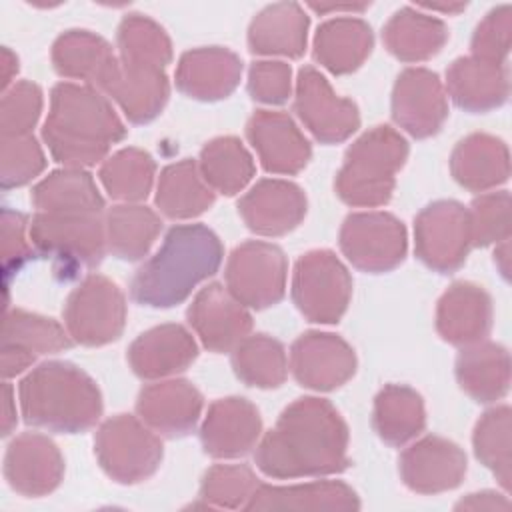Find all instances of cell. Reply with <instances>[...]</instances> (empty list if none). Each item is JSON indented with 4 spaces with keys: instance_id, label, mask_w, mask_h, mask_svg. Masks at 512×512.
Listing matches in <instances>:
<instances>
[{
    "instance_id": "1",
    "label": "cell",
    "mask_w": 512,
    "mask_h": 512,
    "mask_svg": "<svg viewBox=\"0 0 512 512\" xmlns=\"http://www.w3.org/2000/svg\"><path fill=\"white\" fill-rule=\"evenodd\" d=\"M256 466L270 478L342 472L348 466V426L328 400L298 398L256 446Z\"/></svg>"
},
{
    "instance_id": "2",
    "label": "cell",
    "mask_w": 512,
    "mask_h": 512,
    "mask_svg": "<svg viewBox=\"0 0 512 512\" xmlns=\"http://www.w3.org/2000/svg\"><path fill=\"white\" fill-rule=\"evenodd\" d=\"M124 136L120 116L98 88L74 82L52 88L42 138L56 162L70 168L92 166Z\"/></svg>"
},
{
    "instance_id": "3",
    "label": "cell",
    "mask_w": 512,
    "mask_h": 512,
    "mask_svg": "<svg viewBox=\"0 0 512 512\" xmlns=\"http://www.w3.org/2000/svg\"><path fill=\"white\" fill-rule=\"evenodd\" d=\"M222 256L220 238L204 224L172 226L160 250L134 274L132 300L150 308L176 306L218 272Z\"/></svg>"
},
{
    "instance_id": "4",
    "label": "cell",
    "mask_w": 512,
    "mask_h": 512,
    "mask_svg": "<svg viewBox=\"0 0 512 512\" xmlns=\"http://www.w3.org/2000/svg\"><path fill=\"white\" fill-rule=\"evenodd\" d=\"M18 396L26 424L50 432H84L102 414V396L96 382L70 362L38 364L22 378Z\"/></svg>"
},
{
    "instance_id": "5",
    "label": "cell",
    "mask_w": 512,
    "mask_h": 512,
    "mask_svg": "<svg viewBox=\"0 0 512 512\" xmlns=\"http://www.w3.org/2000/svg\"><path fill=\"white\" fill-rule=\"evenodd\" d=\"M408 158V142L390 126H374L346 150L336 174V194L348 206L374 208L390 200L396 172Z\"/></svg>"
},
{
    "instance_id": "6",
    "label": "cell",
    "mask_w": 512,
    "mask_h": 512,
    "mask_svg": "<svg viewBox=\"0 0 512 512\" xmlns=\"http://www.w3.org/2000/svg\"><path fill=\"white\" fill-rule=\"evenodd\" d=\"M102 214H50L32 216L28 236L32 246L56 262L58 272L76 276L84 268L102 262L106 248V228Z\"/></svg>"
},
{
    "instance_id": "7",
    "label": "cell",
    "mask_w": 512,
    "mask_h": 512,
    "mask_svg": "<svg viewBox=\"0 0 512 512\" xmlns=\"http://www.w3.org/2000/svg\"><path fill=\"white\" fill-rule=\"evenodd\" d=\"M94 454L112 480L136 484L158 470L162 462V442L142 420L118 414L98 428Z\"/></svg>"
},
{
    "instance_id": "8",
    "label": "cell",
    "mask_w": 512,
    "mask_h": 512,
    "mask_svg": "<svg viewBox=\"0 0 512 512\" xmlns=\"http://www.w3.org/2000/svg\"><path fill=\"white\" fill-rule=\"evenodd\" d=\"M352 296V278L330 250H310L298 258L292 274V300L306 320L338 322Z\"/></svg>"
},
{
    "instance_id": "9",
    "label": "cell",
    "mask_w": 512,
    "mask_h": 512,
    "mask_svg": "<svg viewBox=\"0 0 512 512\" xmlns=\"http://www.w3.org/2000/svg\"><path fill=\"white\" fill-rule=\"evenodd\" d=\"M126 322L122 290L102 274L86 276L64 304V326L74 342L102 346L116 340Z\"/></svg>"
},
{
    "instance_id": "10",
    "label": "cell",
    "mask_w": 512,
    "mask_h": 512,
    "mask_svg": "<svg viewBox=\"0 0 512 512\" xmlns=\"http://www.w3.org/2000/svg\"><path fill=\"white\" fill-rule=\"evenodd\" d=\"M288 262L270 242L248 240L226 262V288L244 306L262 310L278 304L286 292Z\"/></svg>"
},
{
    "instance_id": "11",
    "label": "cell",
    "mask_w": 512,
    "mask_h": 512,
    "mask_svg": "<svg viewBox=\"0 0 512 512\" xmlns=\"http://www.w3.org/2000/svg\"><path fill=\"white\" fill-rule=\"evenodd\" d=\"M416 256L432 270H458L472 248L470 212L454 200H438L422 208L414 220Z\"/></svg>"
},
{
    "instance_id": "12",
    "label": "cell",
    "mask_w": 512,
    "mask_h": 512,
    "mask_svg": "<svg viewBox=\"0 0 512 512\" xmlns=\"http://www.w3.org/2000/svg\"><path fill=\"white\" fill-rule=\"evenodd\" d=\"M406 248V228L388 212H356L340 228V250L362 272L394 270L402 264Z\"/></svg>"
},
{
    "instance_id": "13",
    "label": "cell",
    "mask_w": 512,
    "mask_h": 512,
    "mask_svg": "<svg viewBox=\"0 0 512 512\" xmlns=\"http://www.w3.org/2000/svg\"><path fill=\"white\" fill-rule=\"evenodd\" d=\"M294 112L312 136L324 144L342 142L360 126L358 106L338 96L328 80L312 66H304L298 72Z\"/></svg>"
},
{
    "instance_id": "14",
    "label": "cell",
    "mask_w": 512,
    "mask_h": 512,
    "mask_svg": "<svg viewBox=\"0 0 512 512\" xmlns=\"http://www.w3.org/2000/svg\"><path fill=\"white\" fill-rule=\"evenodd\" d=\"M68 330L52 318L6 308L2 322V376L12 378L22 374L36 356L54 354L72 346Z\"/></svg>"
},
{
    "instance_id": "15",
    "label": "cell",
    "mask_w": 512,
    "mask_h": 512,
    "mask_svg": "<svg viewBox=\"0 0 512 512\" xmlns=\"http://www.w3.org/2000/svg\"><path fill=\"white\" fill-rule=\"evenodd\" d=\"M392 118L414 138L434 136L448 118L446 90L436 72L406 68L392 90Z\"/></svg>"
},
{
    "instance_id": "16",
    "label": "cell",
    "mask_w": 512,
    "mask_h": 512,
    "mask_svg": "<svg viewBox=\"0 0 512 512\" xmlns=\"http://www.w3.org/2000/svg\"><path fill=\"white\" fill-rule=\"evenodd\" d=\"M290 370L298 384L312 390H334L356 372V356L346 340L328 332H306L290 348Z\"/></svg>"
},
{
    "instance_id": "17",
    "label": "cell",
    "mask_w": 512,
    "mask_h": 512,
    "mask_svg": "<svg viewBox=\"0 0 512 512\" xmlns=\"http://www.w3.org/2000/svg\"><path fill=\"white\" fill-rule=\"evenodd\" d=\"M188 324L210 352H228L252 330V316L228 288L218 282L204 286L188 306Z\"/></svg>"
},
{
    "instance_id": "18",
    "label": "cell",
    "mask_w": 512,
    "mask_h": 512,
    "mask_svg": "<svg viewBox=\"0 0 512 512\" xmlns=\"http://www.w3.org/2000/svg\"><path fill=\"white\" fill-rule=\"evenodd\" d=\"M62 476L64 458L48 436L24 432L8 444L4 456V478L18 494L46 496L58 488Z\"/></svg>"
},
{
    "instance_id": "19",
    "label": "cell",
    "mask_w": 512,
    "mask_h": 512,
    "mask_svg": "<svg viewBox=\"0 0 512 512\" xmlns=\"http://www.w3.org/2000/svg\"><path fill=\"white\" fill-rule=\"evenodd\" d=\"M466 474L464 450L440 436H424L400 454V476L418 494L456 488Z\"/></svg>"
},
{
    "instance_id": "20",
    "label": "cell",
    "mask_w": 512,
    "mask_h": 512,
    "mask_svg": "<svg viewBox=\"0 0 512 512\" xmlns=\"http://www.w3.org/2000/svg\"><path fill=\"white\" fill-rule=\"evenodd\" d=\"M246 136L264 170L272 174H298L312 154L310 142L286 112L256 110L246 124Z\"/></svg>"
},
{
    "instance_id": "21",
    "label": "cell",
    "mask_w": 512,
    "mask_h": 512,
    "mask_svg": "<svg viewBox=\"0 0 512 512\" xmlns=\"http://www.w3.org/2000/svg\"><path fill=\"white\" fill-rule=\"evenodd\" d=\"M238 212L252 232L282 236L304 220L306 196L294 182L266 178L240 198Z\"/></svg>"
},
{
    "instance_id": "22",
    "label": "cell",
    "mask_w": 512,
    "mask_h": 512,
    "mask_svg": "<svg viewBox=\"0 0 512 512\" xmlns=\"http://www.w3.org/2000/svg\"><path fill=\"white\" fill-rule=\"evenodd\" d=\"M262 432V420L252 402L230 396L210 404L200 428L204 452L212 458H238L248 454Z\"/></svg>"
},
{
    "instance_id": "23",
    "label": "cell",
    "mask_w": 512,
    "mask_h": 512,
    "mask_svg": "<svg viewBox=\"0 0 512 512\" xmlns=\"http://www.w3.org/2000/svg\"><path fill=\"white\" fill-rule=\"evenodd\" d=\"M138 418L158 434L186 436L202 412V394L188 380L148 384L136 400Z\"/></svg>"
},
{
    "instance_id": "24",
    "label": "cell",
    "mask_w": 512,
    "mask_h": 512,
    "mask_svg": "<svg viewBox=\"0 0 512 512\" xmlns=\"http://www.w3.org/2000/svg\"><path fill=\"white\" fill-rule=\"evenodd\" d=\"M438 334L454 346L482 342L492 328V300L482 286L454 282L438 300Z\"/></svg>"
},
{
    "instance_id": "25",
    "label": "cell",
    "mask_w": 512,
    "mask_h": 512,
    "mask_svg": "<svg viewBox=\"0 0 512 512\" xmlns=\"http://www.w3.org/2000/svg\"><path fill=\"white\" fill-rule=\"evenodd\" d=\"M242 76V60L220 46L194 48L182 54L176 68V86L182 94L214 102L230 96Z\"/></svg>"
},
{
    "instance_id": "26",
    "label": "cell",
    "mask_w": 512,
    "mask_h": 512,
    "mask_svg": "<svg viewBox=\"0 0 512 512\" xmlns=\"http://www.w3.org/2000/svg\"><path fill=\"white\" fill-rule=\"evenodd\" d=\"M198 356L192 334L180 324H162L140 334L128 348L134 374L146 380L166 378L186 370Z\"/></svg>"
},
{
    "instance_id": "27",
    "label": "cell",
    "mask_w": 512,
    "mask_h": 512,
    "mask_svg": "<svg viewBox=\"0 0 512 512\" xmlns=\"http://www.w3.org/2000/svg\"><path fill=\"white\" fill-rule=\"evenodd\" d=\"M446 88L454 104L468 112L494 110L510 94L508 66L476 56L458 58L446 70Z\"/></svg>"
},
{
    "instance_id": "28",
    "label": "cell",
    "mask_w": 512,
    "mask_h": 512,
    "mask_svg": "<svg viewBox=\"0 0 512 512\" xmlns=\"http://www.w3.org/2000/svg\"><path fill=\"white\" fill-rule=\"evenodd\" d=\"M102 92L118 102L130 122L146 124L162 112L170 86L164 68L130 64L118 58V68Z\"/></svg>"
},
{
    "instance_id": "29",
    "label": "cell",
    "mask_w": 512,
    "mask_h": 512,
    "mask_svg": "<svg viewBox=\"0 0 512 512\" xmlns=\"http://www.w3.org/2000/svg\"><path fill=\"white\" fill-rule=\"evenodd\" d=\"M246 510H310V512H348L358 510L356 492L338 480H322L294 486L258 484L244 506Z\"/></svg>"
},
{
    "instance_id": "30",
    "label": "cell",
    "mask_w": 512,
    "mask_h": 512,
    "mask_svg": "<svg viewBox=\"0 0 512 512\" xmlns=\"http://www.w3.org/2000/svg\"><path fill=\"white\" fill-rule=\"evenodd\" d=\"M52 64L60 76L82 80L102 92L118 68V56L98 34L68 30L52 46Z\"/></svg>"
},
{
    "instance_id": "31",
    "label": "cell",
    "mask_w": 512,
    "mask_h": 512,
    "mask_svg": "<svg viewBox=\"0 0 512 512\" xmlns=\"http://www.w3.org/2000/svg\"><path fill=\"white\" fill-rule=\"evenodd\" d=\"M310 20L294 2H278L260 10L248 28L250 52L298 58L306 50Z\"/></svg>"
},
{
    "instance_id": "32",
    "label": "cell",
    "mask_w": 512,
    "mask_h": 512,
    "mask_svg": "<svg viewBox=\"0 0 512 512\" xmlns=\"http://www.w3.org/2000/svg\"><path fill=\"white\" fill-rule=\"evenodd\" d=\"M450 170L466 190L484 192L496 188L510 176L508 148L496 136L470 134L452 150Z\"/></svg>"
},
{
    "instance_id": "33",
    "label": "cell",
    "mask_w": 512,
    "mask_h": 512,
    "mask_svg": "<svg viewBox=\"0 0 512 512\" xmlns=\"http://www.w3.org/2000/svg\"><path fill=\"white\" fill-rule=\"evenodd\" d=\"M456 378L460 388L476 402L500 400L510 386L508 350L494 342L464 346L456 358Z\"/></svg>"
},
{
    "instance_id": "34",
    "label": "cell",
    "mask_w": 512,
    "mask_h": 512,
    "mask_svg": "<svg viewBox=\"0 0 512 512\" xmlns=\"http://www.w3.org/2000/svg\"><path fill=\"white\" fill-rule=\"evenodd\" d=\"M372 28L360 18H334L324 22L314 36V58L332 74H350L370 56Z\"/></svg>"
},
{
    "instance_id": "35",
    "label": "cell",
    "mask_w": 512,
    "mask_h": 512,
    "mask_svg": "<svg viewBox=\"0 0 512 512\" xmlns=\"http://www.w3.org/2000/svg\"><path fill=\"white\" fill-rule=\"evenodd\" d=\"M32 204L50 214H102L104 198L84 168H62L32 188Z\"/></svg>"
},
{
    "instance_id": "36",
    "label": "cell",
    "mask_w": 512,
    "mask_h": 512,
    "mask_svg": "<svg viewBox=\"0 0 512 512\" xmlns=\"http://www.w3.org/2000/svg\"><path fill=\"white\" fill-rule=\"evenodd\" d=\"M382 40L402 62H422L436 56L448 40L446 24L410 6L400 8L384 26Z\"/></svg>"
},
{
    "instance_id": "37",
    "label": "cell",
    "mask_w": 512,
    "mask_h": 512,
    "mask_svg": "<svg viewBox=\"0 0 512 512\" xmlns=\"http://www.w3.org/2000/svg\"><path fill=\"white\" fill-rule=\"evenodd\" d=\"M214 204V190L206 184L194 160L186 158L166 166L156 186V206L174 220L202 214Z\"/></svg>"
},
{
    "instance_id": "38",
    "label": "cell",
    "mask_w": 512,
    "mask_h": 512,
    "mask_svg": "<svg viewBox=\"0 0 512 512\" xmlns=\"http://www.w3.org/2000/svg\"><path fill=\"white\" fill-rule=\"evenodd\" d=\"M374 430L390 446H402L426 426L422 396L410 386L388 384L374 400Z\"/></svg>"
},
{
    "instance_id": "39",
    "label": "cell",
    "mask_w": 512,
    "mask_h": 512,
    "mask_svg": "<svg viewBox=\"0 0 512 512\" xmlns=\"http://www.w3.org/2000/svg\"><path fill=\"white\" fill-rule=\"evenodd\" d=\"M106 248L120 260H140L146 256L162 230L158 214L142 204H118L106 212Z\"/></svg>"
},
{
    "instance_id": "40",
    "label": "cell",
    "mask_w": 512,
    "mask_h": 512,
    "mask_svg": "<svg viewBox=\"0 0 512 512\" xmlns=\"http://www.w3.org/2000/svg\"><path fill=\"white\" fill-rule=\"evenodd\" d=\"M206 184L220 194H238L254 176V160L244 144L234 136H220L210 140L198 162Z\"/></svg>"
},
{
    "instance_id": "41",
    "label": "cell",
    "mask_w": 512,
    "mask_h": 512,
    "mask_svg": "<svg viewBox=\"0 0 512 512\" xmlns=\"http://www.w3.org/2000/svg\"><path fill=\"white\" fill-rule=\"evenodd\" d=\"M232 368L248 386L276 388L286 380L288 358L284 346L276 338L254 334L234 346Z\"/></svg>"
},
{
    "instance_id": "42",
    "label": "cell",
    "mask_w": 512,
    "mask_h": 512,
    "mask_svg": "<svg viewBox=\"0 0 512 512\" xmlns=\"http://www.w3.org/2000/svg\"><path fill=\"white\" fill-rule=\"evenodd\" d=\"M156 164L140 148H122L100 166V182L108 196L122 202H140L148 196L154 182Z\"/></svg>"
},
{
    "instance_id": "43",
    "label": "cell",
    "mask_w": 512,
    "mask_h": 512,
    "mask_svg": "<svg viewBox=\"0 0 512 512\" xmlns=\"http://www.w3.org/2000/svg\"><path fill=\"white\" fill-rule=\"evenodd\" d=\"M120 60L130 64L166 68L172 60V44L162 26L142 14H128L118 26Z\"/></svg>"
},
{
    "instance_id": "44",
    "label": "cell",
    "mask_w": 512,
    "mask_h": 512,
    "mask_svg": "<svg viewBox=\"0 0 512 512\" xmlns=\"http://www.w3.org/2000/svg\"><path fill=\"white\" fill-rule=\"evenodd\" d=\"M512 412L508 406H496L482 414L476 422L472 444L476 458L492 470L504 490H510L512 458H510Z\"/></svg>"
},
{
    "instance_id": "45",
    "label": "cell",
    "mask_w": 512,
    "mask_h": 512,
    "mask_svg": "<svg viewBox=\"0 0 512 512\" xmlns=\"http://www.w3.org/2000/svg\"><path fill=\"white\" fill-rule=\"evenodd\" d=\"M258 484L254 472L244 464H216L202 478L200 498L208 506L244 508Z\"/></svg>"
},
{
    "instance_id": "46",
    "label": "cell",
    "mask_w": 512,
    "mask_h": 512,
    "mask_svg": "<svg viewBox=\"0 0 512 512\" xmlns=\"http://www.w3.org/2000/svg\"><path fill=\"white\" fill-rule=\"evenodd\" d=\"M44 166L46 158L34 136H2L0 184L4 190L30 182Z\"/></svg>"
},
{
    "instance_id": "47",
    "label": "cell",
    "mask_w": 512,
    "mask_h": 512,
    "mask_svg": "<svg viewBox=\"0 0 512 512\" xmlns=\"http://www.w3.org/2000/svg\"><path fill=\"white\" fill-rule=\"evenodd\" d=\"M470 212L472 246L498 244L510 238V194L506 190L488 192L474 198Z\"/></svg>"
},
{
    "instance_id": "48",
    "label": "cell",
    "mask_w": 512,
    "mask_h": 512,
    "mask_svg": "<svg viewBox=\"0 0 512 512\" xmlns=\"http://www.w3.org/2000/svg\"><path fill=\"white\" fill-rule=\"evenodd\" d=\"M42 112V90L28 80L16 82L2 96L0 132L2 136H28Z\"/></svg>"
},
{
    "instance_id": "49",
    "label": "cell",
    "mask_w": 512,
    "mask_h": 512,
    "mask_svg": "<svg viewBox=\"0 0 512 512\" xmlns=\"http://www.w3.org/2000/svg\"><path fill=\"white\" fill-rule=\"evenodd\" d=\"M510 30H512V12L510 6H498L486 14L478 24L472 36V56L506 64L510 52Z\"/></svg>"
},
{
    "instance_id": "50",
    "label": "cell",
    "mask_w": 512,
    "mask_h": 512,
    "mask_svg": "<svg viewBox=\"0 0 512 512\" xmlns=\"http://www.w3.org/2000/svg\"><path fill=\"white\" fill-rule=\"evenodd\" d=\"M292 90V70L280 60H260L250 66L248 92L256 102L282 104Z\"/></svg>"
},
{
    "instance_id": "51",
    "label": "cell",
    "mask_w": 512,
    "mask_h": 512,
    "mask_svg": "<svg viewBox=\"0 0 512 512\" xmlns=\"http://www.w3.org/2000/svg\"><path fill=\"white\" fill-rule=\"evenodd\" d=\"M28 226L24 214L10 208L2 210V268L6 282L34 256L30 236H26Z\"/></svg>"
},
{
    "instance_id": "52",
    "label": "cell",
    "mask_w": 512,
    "mask_h": 512,
    "mask_svg": "<svg viewBox=\"0 0 512 512\" xmlns=\"http://www.w3.org/2000/svg\"><path fill=\"white\" fill-rule=\"evenodd\" d=\"M510 502L504 494H496L490 490L468 494L456 504V510H508Z\"/></svg>"
},
{
    "instance_id": "53",
    "label": "cell",
    "mask_w": 512,
    "mask_h": 512,
    "mask_svg": "<svg viewBox=\"0 0 512 512\" xmlns=\"http://www.w3.org/2000/svg\"><path fill=\"white\" fill-rule=\"evenodd\" d=\"M16 426V402L12 400V386L2 384V436H8Z\"/></svg>"
},
{
    "instance_id": "54",
    "label": "cell",
    "mask_w": 512,
    "mask_h": 512,
    "mask_svg": "<svg viewBox=\"0 0 512 512\" xmlns=\"http://www.w3.org/2000/svg\"><path fill=\"white\" fill-rule=\"evenodd\" d=\"M18 72V58L10 48H2V92L8 90L12 78Z\"/></svg>"
},
{
    "instance_id": "55",
    "label": "cell",
    "mask_w": 512,
    "mask_h": 512,
    "mask_svg": "<svg viewBox=\"0 0 512 512\" xmlns=\"http://www.w3.org/2000/svg\"><path fill=\"white\" fill-rule=\"evenodd\" d=\"M308 6L314 12H318V14H328V12H364L368 8V4H330V6H326V4H316V2H312Z\"/></svg>"
},
{
    "instance_id": "56",
    "label": "cell",
    "mask_w": 512,
    "mask_h": 512,
    "mask_svg": "<svg viewBox=\"0 0 512 512\" xmlns=\"http://www.w3.org/2000/svg\"><path fill=\"white\" fill-rule=\"evenodd\" d=\"M494 262L500 268L502 276L508 280V274H510V246H508V240L498 242L496 252H494Z\"/></svg>"
},
{
    "instance_id": "57",
    "label": "cell",
    "mask_w": 512,
    "mask_h": 512,
    "mask_svg": "<svg viewBox=\"0 0 512 512\" xmlns=\"http://www.w3.org/2000/svg\"><path fill=\"white\" fill-rule=\"evenodd\" d=\"M424 8H428V10H440V12H460V10H464V4H456V6H438V4H422Z\"/></svg>"
}]
</instances>
